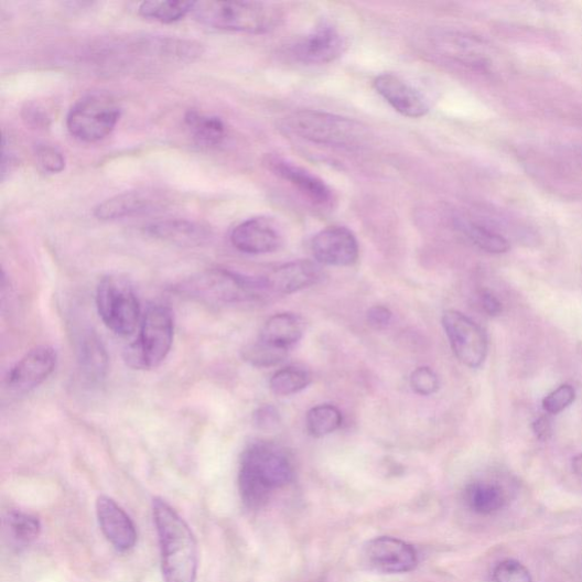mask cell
I'll return each instance as SVG.
<instances>
[{"mask_svg":"<svg viewBox=\"0 0 582 582\" xmlns=\"http://www.w3.org/2000/svg\"><path fill=\"white\" fill-rule=\"evenodd\" d=\"M294 476V464L285 450L270 442L251 443L240 459L241 500L250 509L262 508L279 489L293 482Z\"/></svg>","mask_w":582,"mask_h":582,"instance_id":"1","label":"cell"},{"mask_svg":"<svg viewBox=\"0 0 582 582\" xmlns=\"http://www.w3.org/2000/svg\"><path fill=\"white\" fill-rule=\"evenodd\" d=\"M164 582H196L198 549L195 536L175 509L162 498L153 500Z\"/></svg>","mask_w":582,"mask_h":582,"instance_id":"2","label":"cell"},{"mask_svg":"<svg viewBox=\"0 0 582 582\" xmlns=\"http://www.w3.org/2000/svg\"><path fill=\"white\" fill-rule=\"evenodd\" d=\"M284 127L310 142L349 151L364 148L370 139L368 127L360 122L313 109L288 116Z\"/></svg>","mask_w":582,"mask_h":582,"instance_id":"3","label":"cell"},{"mask_svg":"<svg viewBox=\"0 0 582 582\" xmlns=\"http://www.w3.org/2000/svg\"><path fill=\"white\" fill-rule=\"evenodd\" d=\"M193 17L202 24L226 31L265 33L279 21V12L269 4L259 2H195Z\"/></svg>","mask_w":582,"mask_h":582,"instance_id":"4","label":"cell"},{"mask_svg":"<svg viewBox=\"0 0 582 582\" xmlns=\"http://www.w3.org/2000/svg\"><path fill=\"white\" fill-rule=\"evenodd\" d=\"M190 297L216 304H237L268 298L262 277L252 278L227 269H212L180 287Z\"/></svg>","mask_w":582,"mask_h":582,"instance_id":"5","label":"cell"},{"mask_svg":"<svg viewBox=\"0 0 582 582\" xmlns=\"http://www.w3.org/2000/svg\"><path fill=\"white\" fill-rule=\"evenodd\" d=\"M174 336L170 308L153 304L146 311L138 338L125 349V360L133 370H152L168 357Z\"/></svg>","mask_w":582,"mask_h":582,"instance_id":"6","label":"cell"},{"mask_svg":"<svg viewBox=\"0 0 582 582\" xmlns=\"http://www.w3.org/2000/svg\"><path fill=\"white\" fill-rule=\"evenodd\" d=\"M96 305L107 330L120 337L133 335L141 309L129 279L120 274L104 277L97 285Z\"/></svg>","mask_w":582,"mask_h":582,"instance_id":"7","label":"cell"},{"mask_svg":"<svg viewBox=\"0 0 582 582\" xmlns=\"http://www.w3.org/2000/svg\"><path fill=\"white\" fill-rule=\"evenodd\" d=\"M121 117V107L109 94L95 91L73 105L66 118L72 137L83 142H98L114 132Z\"/></svg>","mask_w":582,"mask_h":582,"instance_id":"8","label":"cell"},{"mask_svg":"<svg viewBox=\"0 0 582 582\" xmlns=\"http://www.w3.org/2000/svg\"><path fill=\"white\" fill-rule=\"evenodd\" d=\"M442 324L457 359L467 368H481L488 354V341L482 326L454 310L444 313Z\"/></svg>","mask_w":582,"mask_h":582,"instance_id":"9","label":"cell"},{"mask_svg":"<svg viewBox=\"0 0 582 582\" xmlns=\"http://www.w3.org/2000/svg\"><path fill=\"white\" fill-rule=\"evenodd\" d=\"M363 563L379 573H407L418 565L413 546L392 537H378L364 546Z\"/></svg>","mask_w":582,"mask_h":582,"instance_id":"10","label":"cell"},{"mask_svg":"<svg viewBox=\"0 0 582 582\" xmlns=\"http://www.w3.org/2000/svg\"><path fill=\"white\" fill-rule=\"evenodd\" d=\"M57 353L51 346H39L29 351L6 378L7 387L25 394L43 385L55 371Z\"/></svg>","mask_w":582,"mask_h":582,"instance_id":"11","label":"cell"},{"mask_svg":"<svg viewBox=\"0 0 582 582\" xmlns=\"http://www.w3.org/2000/svg\"><path fill=\"white\" fill-rule=\"evenodd\" d=\"M263 165L274 175L287 181L314 205L325 207L333 203V191L322 179L306 169L276 154L266 155Z\"/></svg>","mask_w":582,"mask_h":582,"instance_id":"12","label":"cell"},{"mask_svg":"<svg viewBox=\"0 0 582 582\" xmlns=\"http://www.w3.org/2000/svg\"><path fill=\"white\" fill-rule=\"evenodd\" d=\"M312 252L317 263L331 267H351L358 260L359 247L355 235L345 227H331L316 234Z\"/></svg>","mask_w":582,"mask_h":582,"instance_id":"13","label":"cell"},{"mask_svg":"<svg viewBox=\"0 0 582 582\" xmlns=\"http://www.w3.org/2000/svg\"><path fill=\"white\" fill-rule=\"evenodd\" d=\"M345 50L344 36L330 22L317 24L293 48L294 56L310 65L326 64L337 60Z\"/></svg>","mask_w":582,"mask_h":582,"instance_id":"14","label":"cell"},{"mask_svg":"<svg viewBox=\"0 0 582 582\" xmlns=\"http://www.w3.org/2000/svg\"><path fill=\"white\" fill-rule=\"evenodd\" d=\"M96 513L100 529L114 548L121 553L131 551L137 542V529L125 509L103 495L97 499Z\"/></svg>","mask_w":582,"mask_h":582,"instance_id":"15","label":"cell"},{"mask_svg":"<svg viewBox=\"0 0 582 582\" xmlns=\"http://www.w3.org/2000/svg\"><path fill=\"white\" fill-rule=\"evenodd\" d=\"M374 87L399 115L419 119L429 112V105L423 95L391 73H382L378 76Z\"/></svg>","mask_w":582,"mask_h":582,"instance_id":"16","label":"cell"},{"mask_svg":"<svg viewBox=\"0 0 582 582\" xmlns=\"http://www.w3.org/2000/svg\"><path fill=\"white\" fill-rule=\"evenodd\" d=\"M317 263L308 260L285 263L263 276L268 295H291L316 284L322 279Z\"/></svg>","mask_w":582,"mask_h":582,"instance_id":"17","label":"cell"},{"mask_svg":"<svg viewBox=\"0 0 582 582\" xmlns=\"http://www.w3.org/2000/svg\"><path fill=\"white\" fill-rule=\"evenodd\" d=\"M231 244L245 254L261 255L278 250L282 236L267 217H251L236 226L230 235Z\"/></svg>","mask_w":582,"mask_h":582,"instance_id":"18","label":"cell"},{"mask_svg":"<svg viewBox=\"0 0 582 582\" xmlns=\"http://www.w3.org/2000/svg\"><path fill=\"white\" fill-rule=\"evenodd\" d=\"M435 46L445 56L471 67L488 69L492 65L487 46L475 36L462 33L436 35Z\"/></svg>","mask_w":582,"mask_h":582,"instance_id":"19","label":"cell"},{"mask_svg":"<svg viewBox=\"0 0 582 582\" xmlns=\"http://www.w3.org/2000/svg\"><path fill=\"white\" fill-rule=\"evenodd\" d=\"M162 198L152 192H126L100 203L94 215L100 222H116L121 218L154 211Z\"/></svg>","mask_w":582,"mask_h":582,"instance_id":"20","label":"cell"},{"mask_svg":"<svg viewBox=\"0 0 582 582\" xmlns=\"http://www.w3.org/2000/svg\"><path fill=\"white\" fill-rule=\"evenodd\" d=\"M149 235L162 241L195 247L205 244L211 238L208 227L190 220H164L146 228Z\"/></svg>","mask_w":582,"mask_h":582,"instance_id":"21","label":"cell"},{"mask_svg":"<svg viewBox=\"0 0 582 582\" xmlns=\"http://www.w3.org/2000/svg\"><path fill=\"white\" fill-rule=\"evenodd\" d=\"M304 333L305 322L302 316L294 313H279L265 323L260 341L289 351L303 338Z\"/></svg>","mask_w":582,"mask_h":582,"instance_id":"22","label":"cell"},{"mask_svg":"<svg viewBox=\"0 0 582 582\" xmlns=\"http://www.w3.org/2000/svg\"><path fill=\"white\" fill-rule=\"evenodd\" d=\"M463 498L470 511L479 516L498 514L508 500L506 491L491 482L470 484L464 491Z\"/></svg>","mask_w":582,"mask_h":582,"instance_id":"23","label":"cell"},{"mask_svg":"<svg viewBox=\"0 0 582 582\" xmlns=\"http://www.w3.org/2000/svg\"><path fill=\"white\" fill-rule=\"evenodd\" d=\"M78 360L83 376L91 384H100L107 374L108 356L99 337L88 331L79 342Z\"/></svg>","mask_w":582,"mask_h":582,"instance_id":"24","label":"cell"},{"mask_svg":"<svg viewBox=\"0 0 582 582\" xmlns=\"http://www.w3.org/2000/svg\"><path fill=\"white\" fill-rule=\"evenodd\" d=\"M185 125L194 140L205 148H216L227 137V127L220 118L201 114L196 109H190L186 114Z\"/></svg>","mask_w":582,"mask_h":582,"instance_id":"25","label":"cell"},{"mask_svg":"<svg viewBox=\"0 0 582 582\" xmlns=\"http://www.w3.org/2000/svg\"><path fill=\"white\" fill-rule=\"evenodd\" d=\"M456 227L481 249L492 254H503L509 249L508 241L499 234L466 217L456 218Z\"/></svg>","mask_w":582,"mask_h":582,"instance_id":"26","label":"cell"},{"mask_svg":"<svg viewBox=\"0 0 582 582\" xmlns=\"http://www.w3.org/2000/svg\"><path fill=\"white\" fill-rule=\"evenodd\" d=\"M8 536L18 548H25L42 532V524L39 518L23 511H11L6 519Z\"/></svg>","mask_w":582,"mask_h":582,"instance_id":"27","label":"cell"},{"mask_svg":"<svg viewBox=\"0 0 582 582\" xmlns=\"http://www.w3.org/2000/svg\"><path fill=\"white\" fill-rule=\"evenodd\" d=\"M195 2H179V0H165V2H143L139 7V14L146 19L161 23H174L184 19L193 12Z\"/></svg>","mask_w":582,"mask_h":582,"instance_id":"28","label":"cell"},{"mask_svg":"<svg viewBox=\"0 0 582 582\" xmlns=\"http://www.w3.org/2000/svg\"><path fill=\"white\" fill-rule=\"evenodd\" d=\"M343 424V414L338 408L322 405L311 409L306 416V428L315 439H322L337 431Z\"/></svg>","mask_w":582,"mask_h":582,"instance_id":"29","label":"cell"},{"mask_svg":"<svg viewBox=\"0 0 582 582\" xmlns=\"http://www.w3.org/2000/svg\"><path fill=\"white\" fill-rule=\"evenodd\" d=\"M312 382V378L303 369L284 368L277 371L270 380L271 391L280 397L291 396L306 389Z\"/></svg>","mask_w":582,"mask_h":582,"instance_id":"30","label":"cell"},{"mask_svg":"<svg viewBox=\"0 0 582 582\" xmlns=\"http://www.w3.org/2000/svg\"><path fill=\"white\" fill-rule=\"evenodd\" d=\"M241 355L252 367L270 368L284 360L288 349L272 346L259 340V342L246 346Z\"/></svg>","mask_w":582,"mask_h":582,"instance_id":"31","label":"cell"},{"mask_svg":"<svg viewBox=\"0 0 582 582\" xmlns=\"http://www.w3.org/2000/svg\"><path fill=\"white\" fill-rule=\"evenodd\" d=\"M495 582H532L530 571L519 561L504 560L493 572Z\"/></svg>","mask_w":582,"mask_h":582,"instance_id":"32","label":"cell"},{"mask_svg":"<svg viewBox=\"0 0 582 582\" xmlns=\"http://www.w3.org/2000/svg\"><path fill=\"white\" fill-rule=\"evenodd\" d=\"M575 399V390L570 385H562L542 400V408L546 413L559 414L568 409Z\"/></svg>","mask_w":582,"mask_h":582,"instance_id":"33","label":"cell"},{"mask_svg":"<svg viewBox=\"0 0 582 582\" xmlns=\"http://www.w3.org/2000/svg\"><path fill=\"white\" fill-rule=\"evenodd\" d=\"M36 163L50 174L61 173L65 169V158L63 153L50 144H42L35 151Z\"/></svg>","mask_w":582,"mask_h":582,"instance_id":"34","label":"cell"},{"mask_svg":"<svg viewBox=\"0 0 582 582\" xmlns=\"http://www.w3.org/2000/svg\"><path fill=\"white\" fill-rule=\"evenodd\" d=\"M410 385L416 394L420 396H430L439 391L440 379L432 369L421 367L412 373Z\"/></svg>","mask_w":582,"mask_h":582,"instance_id":"35","label":"cell"},{"mask_svg":"<svg viewBox=\"0 0 582 582\" xmlns=\"http://www.w3.org/2000/svg\"><path fill=\"white\" fill-rule=\"evenodd\" d=\"M24 123L32 129H46L50 127L52 118L47 109L39 103H29L22 111Z\"/></svg>","mask_w":582,"mask_h":582,"instance_id":"36","label":"cell"},{"mask_svg":"<svg viewBox=\"0 0 582 582\" xmlns=\"http://www.w3.org/2000/svg\"><path fill=\"white\" fill-rule=\"evenodd\" d=\"M252 421L255 427L263 431H273L279 428L281 418L274 407L266 406L254 413Z\"/></svg>","mask_w":582,"mask_h":582,"instance_id":"37","label":"cell"},{"mask_svg":"<svg viewBox=\"0 0 582 582\" xmlns=\"http://www.w3.org/2000/svg\"><path fill=\"white\" fill-rule=\"evenodd\" d=\"M367 320L374 330L381 331L390 324L392 320V313L386 306L375 305L368 311Z\"/></svg>","mask_w":582,"mask_h":582,"instance_id":"38","label":"cell"},{"mask_svg":"<svg viewBox=\"0 0 582 582\" xmlns=\"http://www.w3.org/2000/svg\"><path fill=\"white\" fill-rule=\"evenodd\" d=\"M534 432L540 442L550 441L553 434V427L550 417L543 416L538 418L532 425Z\"/></svg>","mask_w":582,"mask_h":582,"instance_id":"39","label":"cell"},{"mask_svg":"<svg viewBox=\"0 0 582 582\" xmlns=\"http://www.w3.org/2000/svg\"><path fill=\"white\" fill-rule=\"evenodd\" d=\"M482 302L485 312L491 316H498L503 312L502 303L488 291L483 294Z\"/></svg>","mask_w":582,"mask_h":582,"instance_id":"40","label":"cell"},{"mask_svg":"<svg viewBox=\"0 0 582 582\" xmlns=\"http://www.w3.org/2000/svg\"><path fill=\"white\" fill-rule=\"evenodd\" d=\"M572 470L574 475L582 479V454H579L572 459Z\"/></svg>","mask_w":582,"mask_h":582,"instance_id":"41","label":"cell"}]
</instances>
